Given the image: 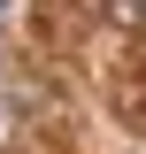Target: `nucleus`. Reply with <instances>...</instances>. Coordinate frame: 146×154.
Wrapping results in <instances>:
<instances>
[{
    "label": "nucleus",
    "instance_id": "f257e3e1",
    "mask_svg": "<svg viewBox=\"0 0 146 154\" xmlns=\"http://www.w3.org/2000/svg\"><path fill=\"white\" fill-rule=\"evenodd\" d=\"M16 8H23V0H0V23H8V16H16Z\"/></svg>",
    "mask_w": 146,
    "mask_h": 154
}]
</instances>
